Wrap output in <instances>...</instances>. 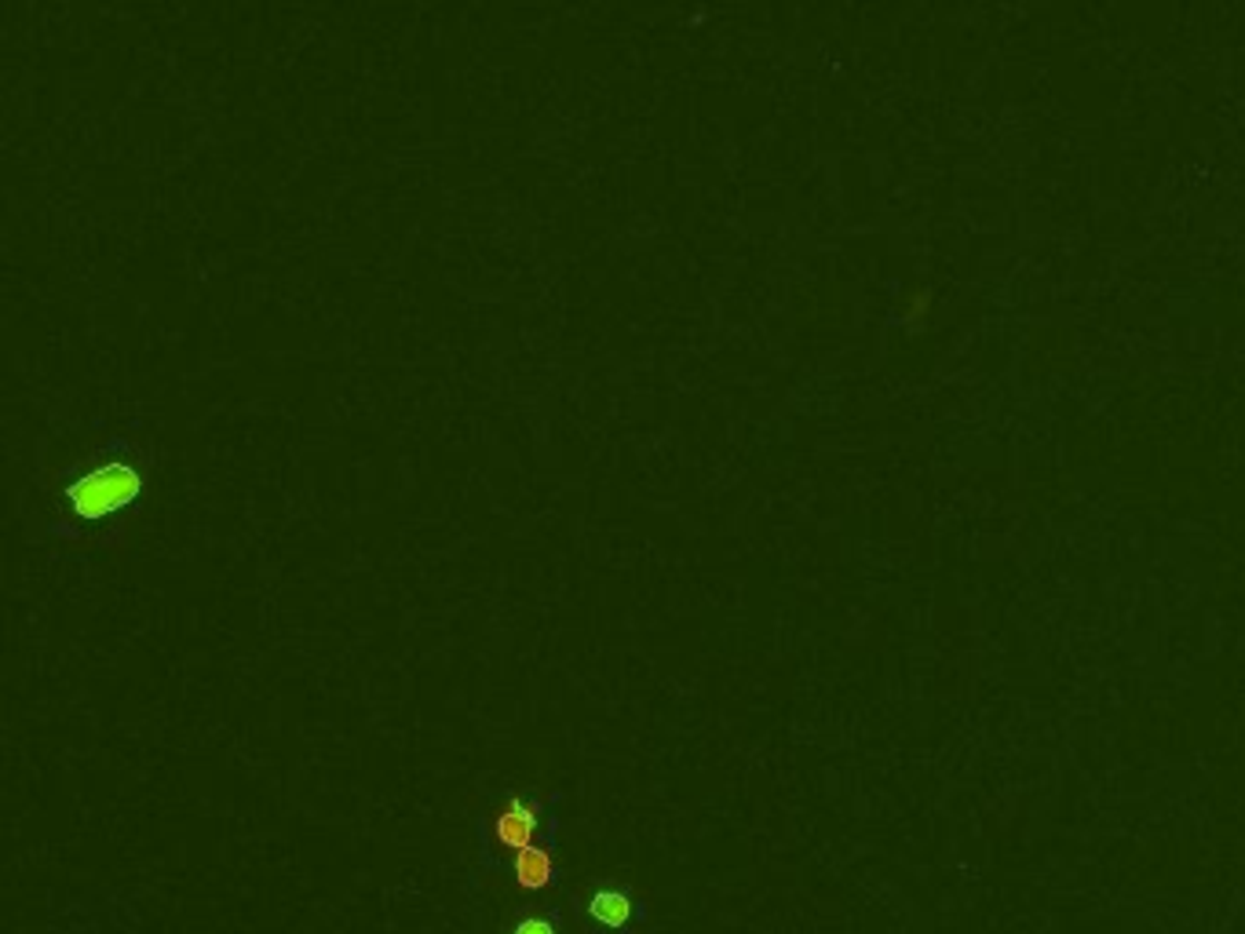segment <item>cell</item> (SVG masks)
I'll return each instance as SVG.
<instances>
[{
    "label": "cell",
    "mask_w": 1245,
    "mask_h": 934,
    "mask_svg": "<svg viewBox=\"0 0 1245 934\" xmlns=\"http://www.w3.org/2000/svg\"><path fill=\"white\" fill-rule=\"evenodd\" d=\"M588 916L602 927H625L633 920V902L621 891H599L588 898Z\"/></svg>",
    "instance_id": "4"
},
{
    "label": "cell",
    "mask_w": 1245,
    "mask_h": 934,
    "mask_svg": "<svg viewBox=\"0 0 1245 934\" xmlns=\"http://www.w3.org/2000/svg\"><path fill=\"white\" fill-rule=\"evenodd\" d=\"M552 873H556L552 854H548L545 847L530 844V847L516 851V876H519V884L527 887V891L548 887V884H552Z\"/></svg>",
    "instance_id": "3"
},
{
    "label": "cell",
    "mask_w": 1245,
    "mask_h": 934,
    "mask_svg": "<svg viewBox=\"0 0 1245 934\" xmlns=\"http://www.w3.org/2000/svg\"><path fill=\"white\" fill-rule=\"evenodd\" d=\"M493 833L501 844L512 851H522L533 844V810L527 804H508L501 814L493 818Z\"/></svg>",
    "instance_id": "2"
},
{
    "label": "cell",
    "mask_w": 1245,
    "mask_h": 934,
    "mask_svg": "<svg viewBox=\"0 0 1245 934\" xmlns=\"http://www.w3.org/2000/svg\"><path fill=\"white\" fill-rule=\"evenodd\" d=\"M512 934H559V927L552 924V920L530 916V920H522V924H519V927H516Z\"/></svg>",
    "instance_id": "5"
},
{
    "label": "cell",
    "mask_w": 1245,
    "mask_h": 934,
    "mask_svg": "<svg viewBox=\"0 0 1245 934\" xmlns=\"http://www.w3.org/2000/svg\"><path fill=\"white\" fill-rule=\"evenodd\" d=\"M139 493V475L128 464H102L91 468L88 475L70 490V504L88 519L107 515L114 508H125L128 500Z\"/></svg>",
    "instance_id": "1"
}]
</instances>
